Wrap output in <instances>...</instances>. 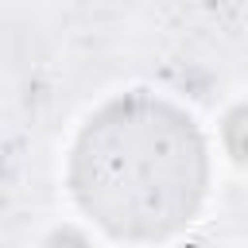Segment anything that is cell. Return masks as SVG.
I'll return each mask as SVG.
<instances>
[{"instance_id":"obj_1","label":"cell","mask_w":248,"mask_h":248,"mask_svg":"<svg viewBox=\"0 0 248 248\" xmlns=\"http://www.w3.org/2000/svg\"><path fill=\"white\" fill-rule=\"evenodd\" d=\"M205 140L194 120L147 93H128L81 128L70 155L74 202L116 240H167L205 198Z\"/></svg>"},{"instance_id":"obj_2","label":"cell","mask_w":248,"mask_h":248,"mask_svg":"<svg viewBox=\"0 0 248 248\" xmlns=\"http://www.w3.org/2000/svg\"><path fill=\"white\" fill-rule=\"evenodd\" d=\"M225 147L236 163H248V105H236L225 116Z\"/></svg>"},{"instance_id":"obj_3","label":"cell","mask_w":248,"mask_h":248,"mask_svg":"<svg viewBox=\"0 0 248 248\" xmlns=\"http://www.w3.org/2000/svg\"><path fill=\"white\" fill-rule=\"evenodd\" d=\"M46 248H89L78 232H70V229H62V232H54L50 240H46Z\"/></svg>"}]
</instances>
